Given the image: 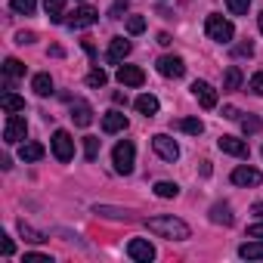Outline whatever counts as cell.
I'll list each match as a JSON object with an SVG mask.
<instances>
[{
  "mask_svg": "<svg viewBox=\"0 0 263 263\" xmlns=\"http://www.w3.org/2000/svg\"><path fill=\"white\" fill-rule=\"evenodd\" d=\"M146 226H149V232H155V235H161V238H171V241H186V238L192 235V229H189L180 217H174V214L152 217V220H146Z\"/></svg>",
  "mask_w": 263,
  "mask_h": 263,
  "instance_id": "1",
  "label": "cell"
},
{
  "mask_svg": "<svg viewBox=\"0 0 263 263\" xmlns=\"http://www.w3.org/2000/svg\"><path fill=\"white\" fill-rule=\"evenodd\" d=\"M204 31H208V37H211V41H217V44H229V41L235 37L232 22H229V19H223V16H217V13H211V16H208Z\"/></svg>",
  "mask_w": 263,
  "mask_h": 263,
  "instance_id": "2",
  "label": "cell"
},
{
  "mask_svg": "<svg viewBox=\"0 0 263 263\" xmlns=\"http://www.w3.org/2000/svg\"><path fill=\"white\" fill-rule=\"evenodd\" d=\"M134 158H137V149H134V143H130V140H121V143L115 146V152H111L115 171H118V174H124V177L134 171Z\"/></svg>",
  "mask_w": 263,
  "mask_h": 263,
  "instance_id": "3",
  "label": "cell"
},
{
  "mask_svg": "<svg viewBox=\"0 0 263 263\" xmlns=\"http://www.w3.org/2000/svg\"><path fill=\"white\" fill-rule=\"evenodd\" d=\"M50 146H53V155H56L62 164L74 158V140H71V134H68V130H56V134H53V140H50Z\"/></svg>",
  "mask_w": 263,
  "mask_h": 263,
  "instance_id": "4",
  "label": "cell"
},
{
  "mask_svg": "<svg viewBox=\"0 0 263 263\" xmlns=\"http://www.w3.org/2000/svg\"><path fill=\"white\" fill-rule=\"evenodd\" d=\"M25 134H28V121H25L22 115H10V118H7V127H4V140H7L10 146H16V143L25 140Z\"/></svg>",
  "mask_w": 263,
  "mask_h": 263,
  "instance_id": "5",
  "label": "cell"
},
{
  "mask_svg": "<svg viewBox=\"0 0 263 263\" xmlns=\"http://www.w3.org/2000/svg\"><path fill=\"white\" fill-rule=\"evenodd\" d=\"M152 149H155L158 158H164V161H177V158H180V146H177L167 134H155V137H152Z\"/></svg>",
  "mask_w": 263,
  "mask_h": 263,
  "instance_id": "6",
  "label": "cell"
},
{
  "mask_svg": "<svg viewBox=\"0 0 263 263\" xmlns=\"http://www.w3.org/2000/svg\"><path fill=\"white\" fill-rule=\"evenodd\" d=\"M96 19H99V13H96V10H93L90 4H84V7H78V10L71 13V19H65V25L78 31V28H90V25H93Z\"/></svg>",
  "mask_w": 263,
  "mask_h": 263,
  "instance_id": "7",
  "label": "cell"
},
{
  "mask_svg": "<svg viewBox=\"0 0 263 263\" xmlns=\"http://www.w3.org/2000/svg\"><path fill=\"white\" fill-rule=\"evenodd\" d=\"M155 68H158V74H164V78H183V74H186V62H183L180 56H161V59L155 62Z\"/></svg>",
  "mask_w": 263,
  "mask_h": 263,
  "instance_id": "8",
  "label": "cell"
},
{
  "mask_svg": "<svg viewBox=\"0 0 263 263\" xmlns=\"http://www.w3.org/2000/svg\"><path fill=\"white\" fill-rule=\"evenodd\" d=\"M127 254H130V260H137V263H149V260H155V248L146 241V238H134L127 245Z\"/></svg>",
  "mask_w": 263,
  "mask_h": 263,
  "instance_id": "9",
  "label": "cell"
},
{
  "mask_svg": "<svg viewBox=\"0 0 263 263\" xmlns=\"http://www.w3.org/2000/svg\"><path fill=\"white\" fill-rule=\"evenodd\" d=\"M192 96L201 102V108H217V90L208 81H195L192 84Z\"/></svg>",
  "mask_w": 263,
  "mask_h": 263,
  "instance_id": "10",
  "label": "cell"
},
{
  "mask_svg": "<svg viewBox=\"0 0 263 263\" xmlns=\"http://www.w3.org/2000/svg\"><path fill=\"white\" fill-rule=\"evenodd\" d=\"M118 81H121L124 87H143V84H146V71L137 68V65H121V68H118Z\"/></svg>",
  "mask_w": 263,
  "mask_h": 263,
  "instance_id": "11",
  "label": "cell"
},
{
  "mask_svg": "<svg viewBox=\"0 0 263 263\" xmlns=\"http://www.w3.org/2000/svg\"><path fill=\"white\" fill-rule=\"evenodd\" d=\"M130 50H134V44L130 41H124V37H111V44H108V53H105V59L108 62H124L127 56H130Z\"/></svg>",
  "mask_w": 263,
  "mask_h": 263,
  "instance_id": "12",
  "label": "cell"
},
{
  "mask_svg": "<svg viewBox=\"0 0 263 263\" xmlns=\"http://www.w3.org/2000/svg\"><path fill=\"white\" fill-rule=\"evenodd\" d=\"M217 146H220V152H226V155L248 158V143H245V140H238V137H220V140H217Z\"/></svg>",
  "mask_w": 263,
  "mask_h": 263,
  "instance_id": "13",
  "label": "cell"
},
{
  "mask_svg": "<svg viewBox=\"0 0 263 263\" xmlns=\"http://www.w3.org/2000/svg\"><path fill=\"white\" fill-rule=\"evenodd\" d=\"M71 121H74L78 127H90V124H93V108H90V102L74 99V102H71Z\"/></svg>",
  "mask_w": 263,
  "mask_h": 263,
  "instance_id": "14",
  "label": "cell"
},
{
  "mask_svg": "<svg viewBox=\"0 0 263 263\" xmlns=\"http://www.w3.org/2000/svg\"><path fill=\"white\" fill-rule=\"evenodd\" d=\"M260 171H254V167H248V164H241V167H235L232 171V183L235 186H260Z\"/></svg>",
  "mask_w": 263,
  "mask_h": 263,
  "instance_id": "15",
  "label": "cell"
},
{
  "mask_svg": "<svg viewBox=\"0 0 263 263\" xmlns=\"http://www.w3.org/2000/svg\"><path fill=\"white\" fill-rule=\"evenodd\" d=\"M127 115L124 111H105L102 115V130L105 134H121V130H127Z\"/></svg>",
  "mask_w": 263,
  "mask_h": 263,
  "instance_id": "16",
  "label": "cell"
},
{
  "mask_svg": "<svg viewBox=\"0 0 263 263\" xmlns=\"http://www.w3.org/2000/svg\"><path fill=\"white\" fill-rule=\"evenodd\" d=\"M93 214H99V217H105V220H134V214H130L127 208H108V204H96L93 208Z\"/></svg>",
  "mask_w": 263,
  "mask_h": 263,
  "instance_id": "17",
  "label": "cell"
},
{
  "mask_svg": "<svg viewBox=\"0 0 263 263\" xmlns=\"http://www.w3.org/2000/svg\"><path fill=\"white\" fill-rule=\"evenodd\" d=\"M211 223H217V226H232V223H235L232 208H229V204H214V208H211Z\"/></svg>",
  "mask_w": 263,
  "mask_h": 263,
  "instance_id": "18",
  "label": "cell"
},
{
  "mask_svg": "<svg viewBox=\"0 0 263 263\" xmlns=\"http://www.w3.org/2000/svg\"><path fill=\"white\" fill-rule=\"evenodd\" d=\"M44 10H47V16H50V22H65L62 16H65V0H44Z\"/></svg>",
  "mask_w": 263,
  "mask_h": 263,
  "instance_id": "19",
  "label": "cell"
},
{
  "mask_svg": "<svg viewBox=\"0 0 263 263\" xmlns=\"http://www.w3.org/2000/svg\"><path fill=\"white\" fill-rule=\"evenodd\" d=\"M137 111H140V115H146V118H152V115L158 111V99H155L152 93H143V96H137Z\"/></svg>",
  "mask_w": 263,
  "mask_h": 263,
  "instance_id": "20",
  "label": "cell"
},
{
  "mask_svg": "<svg viewBox=\"0 0 263 263\" xmlns=\"http://www.w3.org/2000/svg\"><path fill=\"white\" fill-rule=\"evenodd\" d=\"M19 158L22 161H41L44 158V146L41 143H22L19 146Z\"/></svg>",
  "mask_w": 263,
  "mask_h": 263,
  "instance_id": "21",
  "label": "cell"
},
{
  "mask_svg": "<svg viewBox=\"0 0 263 263\" xmlns=\"http://www.w3.org/2000/svg\"><path fill=\"white\" fill-rule=\"evenodd\" d=\"M238 257H245V260H263V238L241 245V248H238Z\"/></svg>",
  "mask_w": 263,
  "mask_h": 263,
  "instance_id": "22",
  "label": "cell"
},
{
  "mask_svg": "<svg viewBox=\"0 0 263 263\" xmlns=\"http://www.w3.org/2000/svg\"><path fill=\"white\" fill-rule=\"evenodd\" d=\"M0 105H4V111H10V115H19V111H25V99H22V96H16V93H4Z\"/></svg>",
  "mask_w": 263,
  "mask_h": 263,
  "instance_id": "23",
  "label": "cell"
},
{
  "mask_svg": "<svg viewBox=\"0 0 263 263\" xmlns=\"http://www.w3.org/2000/svg\"><path fill=\"white\" fill-rule=\"evenodd\" d=\"M238 87H241V68H238V65H229V68H226V78H223V90L232 93V90H238Z\"/></svg>",
  "mask_w": 263,
  "mask_h": 263,
  "instance_id": "24",
  "label": "cell"
},
{
  "mask_svg": "<svg viewBox=\"0 0 263 263\" xmlns=\"http://www.w3.org/2000/svg\"><path fill=\"white\" fill-rule=\"evenodd\" d=\"M31 90H34L37 96H50V93H53V78H50V74H34V78H31Z\"/></svg>",
  "mask_w": 263,
  "mask_h": 263,
  "instance_id": "25",
  "label": "cell"
},
{
  "mask_svg": "<svg viewBox=\"0 0 263 263\" xmlns=\"http://www.w3.org/2000/svg\"><path fill=\"white\" fill-rule=\"evenodd\" d=\"M19 235H22L25 241H31V245H44V241H47V235H44V232H37V229H31L25 220H19Z\"/></svg>",
  "mask_w": 263,
  "mask_h": 263,
  "instance_id": "26",
  "label": "cell"
},
{
  "mask_svg": "<svg viewBox=\"0 0 263 263\" xmlns=\"http://www.w3.org/2000/svg\"><path fill=\"white\" fill-rule=\"evenodd\" d=\"M4 74H7V84H10V81H16V78L25 74V65H22L19 59H7V62H4Z\"/></svg>",
  "mask_w": 263,
  "mask_h": 263,
  "instance_id": "27",
  "label": "cell"
},
{
  "mask_svg": "<svg viewBox=\"0 0 263 263\" xmlns=\"http://www.w3.org/2000/svg\"><path fill=\"white\" fill-rule=\"evenodd\" d=\"M155 195L158 198H177L180 195V186L171 183V180H161V183H155Z\"/></svg>",
  "mask_w": 263,
  "mask_h": 263,
  "instance_id": "28",
  "label": "cell"
},
{
  "mask_svg": "<svg viewBox=\"0 0 263 263\" xmlns=\"http://www.w3.org/2000/svg\"><path fill=\"white\" fill-rule=\"evenodd\" d=\"M180 130H183V134H192V137H198L201 130H204V124H201L198 118H183V121H180Z\"/></svg>",
  "mask_w": 263,
  "mask_h": 263,
  "instance_id": "29",
  "label": "cell"
},
{
  "mask_svg": "<svg viewBox=\"0 0 263 263\" xmlns=\"http://www.w3.org/2000/svg\"><path fill=\"white\" fill-rule=\"evenodd\" d=\"M96 155H99V137H84V158L96 161Z\"/></svg>",
  "mask_w": 263,
  "mask_h": 263,
  "instance_id": "30",
  "label": "cell"
},
{
  "mask_svg": "<svg viewBox=\"0 0 263 263\" xmlns=\"http://www.w3.org/2000/svg\"><path fill=\"white\" fill-rule=\"evenodd\" d=\"M10 7H13L16 13H22V16H31V13L37 10V0H10Z\"/></svg>",
  "mask_w": 263,
  "mask_h": 263,
  "instance_id": "31",
  "label": "cell"
},
{
  "mask_svg": "<svg viewBox=\"0 0 263 263\" xmlns=\"http://www.w3.org/2000/svg\"><path fill=\"white\" fill-rule=\"evenodd\" d=\"M260 127H263V121L257 115H245L241 118V130H245V134H260Z\"/></svg>",
  "mask_w": 263,
  "mask_h": 263,
  "instance_id": "32",
  "label": "cell"
},
{
  "mask_svg": "<svg viewBox=\"0 0 263 263\" xmlns=\"http://www.w3.org/2000/svg\"><path fill=\"white\" fill-rule=\"evenodd\" d=\"M226 7H229V13H232V16H248L251 0H226Z\"/></svg>",
  "mask_w": 263,
  "mask_h": 263,
  "instance_id": "33",
  "label": "cell"
},
{
  "mask_svg": "<svg viewBox=\"0 0 263 263\" xmlns=\"http://www.w3.org/2000/svg\"><path fill=\"white\" fill-rule=\"evenodd\" d=\"M87 84H90V87H105V84H108V74H105L102 68H93V71L87 74Z\"/></svg>",
  "mask_w": 263,
  "mask_h": 263,
  "instance_id": "34",
  "label": "cell"
},
{
  "mask_svg": "<svg viewBox=\"0 0 263 263\" xmlns=\"http://www.w3.org/2000/svg\"><path fill=\"white\" fill-rule=\"evenodd\" d=\"M127 31H130V34H143V31H146V19H143V16H130V19H127Z\"/></svg>",
  "mask_w": 263,
  "mask_h": 263,
  "instance_id": "35",
  "label": "cell"
},
{
  "mask_svg": "<svg viewBox=\"0 0 263 263\" xmlns=\"http://www.w3.org/2000/svg\"><path fill=\"white\" fill-rule=\"evenodd\" d=\"M248 90H251L254 96H263V71H257V74L248 81Z\"/></svg>",
  "mask_w": 263,
  "mask_h": 263,
  "instance_id": "36",
  "label": "cell"
},
{
  "mask_svg": "<svg viewBox=\"0 0 263 263\" xmlns=\"http://www.w3.org/2000/svg\"><path fill=\"white\" fill-rule=\"evenodd\" d=\"M232 56H235V59H238V56H254V44H251V41L235 44V47H232Z\"/></svg>",
  "mask_w": 263,
  "mask_h": 263,
  "instance_id": "37",
  "label": "cell"
},
{
  "mask_svg": "<svg viewBox=\"0 0 263 263\" xmlns=\"http://www.w3.org/2000/svg\"><path fill=\"white\" fill-rule=\"evenodd\" d=\"M127 7H130V0H115V4H111V13H108V16H111V19H121V13H124Z\"/></svg>",
  "mask_w": 263,
  "mask_h": 263,
  "instance_id": "38",
  "label": "cell"
},
{
  "mask_svg": "<svg viewBox=\"0 0 263 263\" xmlns=\"http://www.w3.org/2000/svg\"><path fill=\"white\" fill-rule=\"evenodd\" d=\"M0 254H4V257H13V238L0 235Z\"/></svg>",
  "mask_w": 263,
  "mask_h": 263,
  "instance_id": "39",
  "label": "cell"
},
{
  "mask_svg": "<svg viewBox=\"0 0 263 263\" xmlns=\"http://www.w3.org/2000/svg\"><path fill=\"white\" fill-rule=\"evenodd\" d=\"M25 263H53L47 254H25Z\"/></svg>",
  "mask_w": 263,
  "mask_h": 263,
  "instance_id": "40",
  "label": "cell"
},
{
  "mask_svg": "<svg viewBox=\"0 0 263 263\" xmlns=\"http://www.w3.org/2000/svg\"><path fill=\"white\" fill-rule=\"evenodd\" d=\"M248 238H263V223H254V226H248Z\"/></svg>",
  "mask_w": 263,
  "mask_h": 263,
  "instance_id": "41",
  "label": "cell"
},
{
  "mask_svg": "<svg viewBox=\"0 0 263 263\" xmlns=\"http://www.w3.org/2000/svg\"><path fill=\"white\" fill-rule=\"evenodd\" d=\"M16 41H19V44H31V41H34V34H31V31H19V34H16Z\"/></svg>",
  "mask_w": 263,
  "mask_h": 263,
  "instance_id": "42",
  "label": "cell"
},
{
  "mask_svg": "<svg viewBox=\"0 0 263 263\" xmlns=\"http://www.w3.org/2000/svg\"><path fill=\"white\" fill-rule=\"evenodd\" d=\"M238 115H241V111H238V108H232V105H229V108H223V118H229V121H235Z\"/></svg>",
  "mask_w": 263,
  "mask_h": 263,
  "instance_id": "43",
  "label": "cell"
},
{
  "mask_svg": "<svg viewBox=\"0 0 263 263\" xmlns=\"http://www.w3.org/2000/svg\"><path fill=\"white\" fill-rule=\"evenodd\" d=\"M111 99H115V105H127V96H124V93H115Z\"/></svg>",
  "mask_w": 263,
  "mask_h": 263,
  "instance_id": "44",
  "label": "cell"
},
{
  "mask_svg": "<svg viewBox=\"0 0 263 263\" xmlns=\"http://www.w3.org/2000/svg\"><path fill=\"white\" fill-rule=\"evenodd\" d=\"M158 44H161V47H167V44H171V34H164V31H161V34H158Z\"/></svg>",
  "mask_w": 263,
  "mask_h": 263,
  "instance_id": "45",
  "label": "cell"
},
{
  "mask_svg": "<svg viewBox=\"0 0 263 263\" xmlns=\"http://www.w3.org/2000/svg\"><path fill=\"white\" fill-rule=\"evenodd\" d=\"M254 214H257V217H263V201H260V204H254Z\"/></svg>",
  "mask_w": 263,
  "mask_h": 263,
  "instance_id": "46",
  "label": "cell"
},
{
  "mask_svg": "<svg viewBox=\"0 0 263 263\" xmlns=\"http://www.w3.org/2000/svg\"><path fill=\"white\" fill-rule=\"evenodd\" d=\"M257 25H260V31H263V13H260V19H257Z\"/></svg>",
  "mask_w": 263,
  "mask_h": 263,
  "instance_id": "47",
  "label": "cell"
},
{
  "mask_svg": "<svg viewBox=\"0 0 263 263\" xmlns=\"http://www.w3.org/2000/svg\"><path fill=\"white\" fill-rule=\"evenodd\" d=\"M84 4H87V0H84Z\"/></svg>",
  "mask_w": 263,
  "mask_h": 263,
  "instance_id": "48",
  "label": "cell"
}]
</instances>
